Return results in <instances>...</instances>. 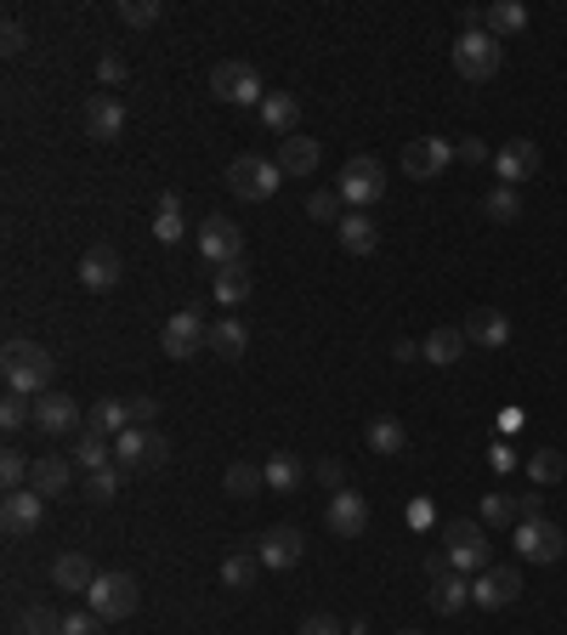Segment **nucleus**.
Returning a JSON list of instances; mask_svg holds the SVG:
<instances>
[{"label":"nucleus","mask_w":567,"mask_h":635,"mask_svg":"<svg viewBox=\"0 0 567 635\" xmlns=\"http://www.w3.org/2000/svg\"><path fill=\"white\" fill-rule=\"evenodd\" d=\"M0 370H7V392H23V397H46L52 392V352L41 341H7L0 352Z\"/></svg>","instance_id":"obj_1"},{"label":"nucleus","mask_w":567,"mask_h":635,"mask_svg":"<svg viewBox=\"0 0 567 635\" xmlns=\"http://www.w3.org/2000/svg\"><path fill=\"white\" fill-rule=\"evenodd\" d=\"M114 465L120 472H159V465H171V438L159 426H125L114 438Z\"/></svg>","instance_id":"obj_2"},{"label":"nucleus","mask_w":567,"mask_h":635,"mask_svg":"<svg viewBox=\"0 0 567 635\" xmlns=\"http://www.w3.org/2000/svg\"><path fill=\"white\" fill-rule=\"evenodd\" d=\"M438 545L449 551L454 567H465V574H483V567H494V562H488V533H483V522H472V517H449Z\"/></svg>","instance_id":"obj_3"},{"label":"nucleus","mask_w":567,"mask_h":635,"mask_svg":"<svg viewBox=\"0 0 567 635\" xmlns=\"http://www.w3.org/2000/svg\"><path fill=\"white\" fill-rule=\"evenodd\" d=\"M499 63H506V46H499L488 29H477V35H460V41H454V75H460V80L483 86V80L499 75Z\"/></svg>","instance_id":"obj_4"},{"label":"nucleus","mask_w":567,"mask_h":635,"mask_svg":"<svg viewBox=\"0 0 567 635\" xmlns=\"http://www.w3.org/2000/svg\"><path fill=\"white\" fill-rule=\"evenodd\" d=\"M279 182H284L279 159H261V154H239V159L227 165V188L239 193V199H250V205H261V199H273V193H279Z\"/></svg>","instance_id":"obj_5"},{"label":"nucleus","mask_w":567,"mask_h":635,"mask_svg":"<svg viewBox=\"0 0 567 635\" xmlns=\"http://www.w3.org/2000/svg\"><path fill=\"white\" fill-rule=\"evenodd\" d=\"M211 91L222 97V103H233V109H261L267 103V91H261V75L250 69V63H239V57H227V63H216L211 69Z\"/></svg>","instance_id":"obj_6"},{"label":"nucleus","mask_w":567,"mask_h":635,"mask_svg":"<svg viewBox=\"0 0 567 635\" xmlns=\"http://www.w3.org/2000/svg\"><path fill=\"white\" fill-rule=\"evenodd\" d=\"M449 165H454V143H443V137H415L404 154H397V171L409 182H438Z\"/></svg>","instance_id":"obj_7"},{"label":"nucleus","mask_w":567,"mask_h":635,"mask_svg":"<svg viewBox=\"0 0 567 635\" xmlns=\"http://www.w3.org/2000/svg\"><path fill=\"white\" fill-rule=\"evenodd\" d=\"M159 347H165V358H171V363H188V358H199V352H211V324L199 318L193 307H182L171 324H165Z\"/></svg>","instance_id":"obj_8"},{"label":"nucleus","mask_w":567,"mask_h":635,"mask_svg":"<svg viewBox=\"0 0 567 635\" xmlns=\"http://www.w3.org/2000/svg\"><path fill=\"white\" fill-rule=\"evenodd\" d=\"M562 551H567V533H562L556 522H545V517L517 522V556H522V562L551 567V562H562Z\"/></svg>","instance_id":"obj_9"},{"label":"nucleus","mask_w":567,"mask_h":635,"mask_svg":"<svg viewBox=\"0 0 567 635\" xmlns=\"http://www.w3.org/2000/svg\"><path fill=\"white\" fill-rule=\"evenodd\" d=\"M137 579L131 574H97V585L86 590V608L91 613H103V619H131L137 613Z\"/></svg>","instance_id":"obj_10"},{"label":"nucleus","mask_w":567,"mask_h":635,"mask_svg":"<svg viewBox=\"0 0 567 635\" xmlns=\"http://www.w3.org/2000/svg\"><path fill=\"white\" fill-rule=\"evenodd\" d=\"M199 256L216 261V267L245 261V227L233 216H205V222H199Z\"/></svg>","instance_id":"obj_11"},{"label":"nucleus","mask_w":567,"mask_h":635,"mask_svg":"<svg viewBox=\"0 0 567 635\" xmlns=\"http://www.w3.org/2000/svg\"><path fill=\"white\" fill-rule=\"evenodd\" d=\"M540 165H545L540 143H533V137H511L506 148L494 154V177H499V188H522V182L540 177Z\"/></svg>","instance_id":"obj_12"},{"label":"nucleus","mask_w":567,"mask_h":635,"mask_svg":"<svg viewBox=\"0 0 567 635\" xmlns=\"http://www.w3.org/2000/svg\"><path fill=\"white\" fill-rule=\"evenodd\" d=\"M381 193H386V165L375 154L347 159V171H341V199L347 205H375Z\"/></svg>","instance_id":"obj_13"},{"label":"nucleus","mask_w":567,"mask_h":635,"mask_svg":"<svg viewBox=\"0 0 567 635\" xmlns=\"http://www.w3.org/2000/svg\"><path fill=\"white\" fill-rule=\"evenodd\" d=\"M324 522L336 540H363V528H370V499H363L358 488H336L324 506Z\"/></svg>","instance_id":"obj_14"},{"label":"nucleus","mask_w":567,"mask_h":635,"mask_svg":"<svg viewBox=\"0 0 567 635\" xmlns=\"http://www.w3.org/2000/svg\"><path fill=\"white\" fill-rule=\"evenodd\" d=\"M80 120H86V137L91 143H120L125 137V103H120L114 91H91Z\"/></svg>","instance_id":"obj_15"},{"label":"nucleus","mask_w":567,"mask_h":635,"mask_svg":"<svg viewBox=\"0 0 567 635\" xmlns=\"http://www.w3.org/2000/svg\"><path fill=\"white\" fill-rule=\"evenodd\" d=\"M256 556H261V567L284 574V567H295V562L307 556V533H302V528H290V522H279V528H267V533H261Z\"/></svg>","instance_id":"obj_16"},{"label":"nucleus","mask_w":567,"mask_h":635,"mask_svg":"<svg viewBox=\"0 0 567 635\" xmlns=\"http://www.w3.org/2000/svg\"><path fill=\"white\" fill-rule=\"evenodd\" d=\"M46 522V499L35 488H18L0 499V528H7V540H23V533H35Z\"/></svg>","instance_id":"obj_17"},{"label":"nucleus","mask_w":567,"mask_h":635,"mask_svg":"<svg viewBox=\"0 0 567 635\" xmlns=\"http://www.w3.org/2000/svg\"><path fill=\"white\" fill-rule=\"evenodd\" d=\"M517 596H522V574H517V567H483V574L472 579V601H477V608H488V613L511 608Z\"/></svg>","instance_id":"obj_18"},{"label":"nucleus","mask_w":567,"mask_h":635,"mask_svg":"<svg viewBox=\"0 0 567 635\" xmlns=\"http://www.w3.org/2000/svg\"><path fill=\"white\" fill-rule=\"evenodd\" d=\"M120 279H125V261H120L114 245H91V250L80 256V284H86V290L103 295V290H114Z\"/></svg>","instance_id":"obj_19"},{"label":"nucleus","mask_w":567,"mask_h":635,"mask_svg":"<svg viewBox=\"0 0 567 635\" xmlns=\"http://www.w3.org/2000/svg\"><path fill=\"white\" fill-rule=\"evenodd\" d=\"M35 426L46 431V438H63V431H86V426H80V404H75L69 392L35 397Z\"/></svg>","instance_id":"obj_20"},{"label":"nucleus","mask_w":567,"mask_h":635,"mask_svg":"<svg viewBox=\"0 0 567 635\" xmlns=\"http://www.w3.org/2000/svg\"><path fill=\"white\" fill-rule=\"evenodd\" d=\"M318 165H324V148H318L313 137H302V131L279 143V171H284L290 182H307V177L318 171Z\"/></svg>","instance_id":"obj_21"},{"label":"nucleus","mask_w":567,"mask_h":635,"mask_svg":"<svg viewBox=\"0 0 567 635\" xmlns=\"http://www.w3.org/2000/svg\"><path fill=\"white\" fill-rule=\"evenodd\" d=\"M465 347H506L511 341V318L506 313H494V307H477V313H465Z\"/></svg>","instance_id":"obj_22"},{"label":"nucleus","mask_w":567,"mask_h":635,"mask_svg":"<svg viewBox=\"0 0 567 635\" xmlns=\"http://www.w3.org/2000/svg\"><path fill=\"white\" fill-rule=\"evenodd\" d=\"M75 483V465L63 460V454H35V472H29V488H35L41 499H57V494H69Z\"/></svg>","instance_id":"obj_23"},{"label":"nucleus","mask_w":567,"mask_h":635,"mask_svg":"<svg viewBox=\"0 0 567 635\" xmlns=\"http://www.w3.org/2000/svg\"><path fill=\"white\" fill-rule=\"evenodd\" d=\"M261 125L273 131L279 143H284V137H295V131H302V103H295L290 91H267V103H261Z\"/></svg>","instance_id":"obj_24"},{"label":"nucleus","mask_w":567,"mask_h":635,"mask_svg":"<svg viewBox=\"0 0 567 635\" xmlns=\"http://www.w3.org/2000/svg\"><path fill=\"white\" fill-rule=\"evenodd\" d=\"M52 585H57V590H75V596L91 590V585H97L91 556H86V551H63V556L52 562Z\"/></svg>","instance_id":"obj_25"},{"label":"nucleus","mask_w":567,"mask_h":635,"mask_svg":"<svg viewBox=\"0 0 567 635\" xmlns=\"http://www.w3.org/2000/svg\"><path fill=\"white\" fill-rule=\"evenodd\" d=\"M528 517H540V499H511V494H488L483 499V522L488 528H517Z\"/></svg>","instance_id":"obj_26"},{"label":"nucleus","mask_w":567,"mask_h":635,"mask_svg":"<svg viewBox=\"0 0 567 635\" xmlns=\"http://www.w3.org/2000/svg\"><path fill=\"white\" fill-rule=\"evenodd\" d=\"M336 239H341V250H347V256H375V250H381V227H375L370 216L347 211V222L336 227Z\"/></svg>","instance_id":"obj_27"},{"label":"nucleus","mask_w":567,"mask_h":635,"mask_svg":"<svg viewBox=\"0 0 567 635\" xmlns=\"http://www.w3.org/2000/svg\"><path fill=\"white\" fill-rule=\"evenodd\" d=\"M211 352H216L222 363H239V358L250 352V329H245L239 318H216V324H211Z\"/></svg>","instance_id":"obj_28"},{"label":"nucleus","mask_w":567,"mask_h":635,"mask_svg":"<svg viewBox=\"0 0 567 635\" xmlns=\"http://www.w3.org/2000/svg\"><path fill=\"white\" fill-rule=\"evenodd\" d=\"M250 290H256V279H250V261L216 267V301H222V307H245V301H250Z\"/></svg>","instance_id":"obj_29"},{"label":"nucleus","mask_w":567,"mask_h":635,"mask_svg":"<svg viewBox=\"0 0 567 635\" xmlns=\"http://www.w3.org/2000/svg\"><path fill=\"white\" fill-rule=\"evenodd\" d=\"M302 483H307L302 454H267V488L273 494H302Z\"/></svg>","instance_id":"obj_30"},{"label":"nucleus","mask_w":567,"mask_h":635,"mask_svg":"<svg viewBox=\"0 0 567 635\" xmlns=\"http://www.w3.org/2000/svg\"><path fill=\"white\" fill-rule=\"evenodd\" d=\"M431 608H438L443 619H454L460 608H465V601H472V579H460V574H443V579H431Z\"/></svg>","instance_id":"obj_31"},{"label":"nucleus","mask_w":567,"mask_h":635,"mask_svg":"<svg viewBox=\"0 0 567 635\" xmlns=\"http://www.w3.org/2000/svg\"><path fill=\"white\" fill-rule=\"evenodd\" d=\"M222 488H227V499H256V494L267 488V465H250V460H239V465H227V477H222Z\"/></svg>","instance_id":"obj_32"},{"label":"nucleus","mask_w":567,"mask_h":635,"mask_svg":"<svg viewBox=\"0 0 567 635\" xmlns=\"http://www.w3.org/2000/svg\"><path fill=\"white\" fill-rule=\"evenodd\" d=\"M420 347H426V363L449 370V363H460V352H465V329H431Z\"/></svg>","instance_id":"obj_33"},{"label":"nucleus","mask_w":567,"mask_h":635,"mask_svg":"<svg viewBox=\"0 0 567 635\" xmlns=\"http://www.w3.org/2000/svg\"><path fill=\"white\" fill-rule=\"evenodd\" d=\"M522 29H528V7H522V0H494V7H488V35L494 41L522 35Z\"/></svg>","instance_id":"obj_34"},{"label":"nucleus","mask_w":567,"mask_h":635,"mask_svg":"<svg viewBox=\"0 0 567 635\" xmlns=\"http://www.w3.org/2000/svg\"><path fill=\"white\" fill-rule=\"evenodd\" d=\"M256 579H261V556H256V551H239V556L222 562V585H227V590L245 596V590H256Z\"/></svg>","instance_id":"obj_35"},{"label":"nucleus","mask_w":567,"mask_h":635,"mask_svg":"<svg viewBox=\"0 0 567 635\" xmlns=\"http://www.w3.org/2000/svg\"><path fill=\"white\" fill-rule=\"evenodd\" d=\"M86 426H91V431H103V438H120V431L131 426V409L120 404V397H103V404H91Z\"/></svg>","instance_id":"obj_36"},{"label":"nucleus","mask_w":567,"mask_h":635,"mask_svg":"<svg viewBox=\"0 0 567 635\" xmlns=\"http://www.w3.org/2000/svg\"><path fill=\"white\" fill-rule=\"evenodd\" d=\"M307 216H313L318 227H341V222H347V199H341V188H318V193L307 199Z\"/></svg>","instance_id":"obj_37"},{"label":"nucleus","mask_w":567,"mask_h":635,"mask_svg":"<svg viewBox=\"0 0 567 635\" xmlns=\"http://www.w3.org/2000/svg\"><path fill=\"white\" fill-rule=\"evenodd\" d=\"M483 216H488V222H499V227L522 222V193H517V188H488V199H483Z\"/></svg>","instance_id":"obj_38"},{"label":"nucleus","mask_w":567,"mask_h":635,"mask_svg":"<svg viewBox=\"0 0 567 635\" xmlns=\"http://www.w3.org/2000/svg\"><path fill=\"white\" fill-rule=\"evenodd\" d=\"M370 449H375V454H404V449H409V431H404V420H392V415L370 420Z\"/></svg>","instance_id":"obj_39"},{"label":"nucleus","mask_w":567,"mask_h":635,"mask_svg":"<svg viewBox=\"0 0 567 635\" xmlns=\"http://www.w3.org/2000/svg\"><path fill=\"white\" fill-rule=\"evenodd\" d=\"M120 465H103V472H86V488H80V499H91V506H109V499L120 494Z\"/></svg>","instance_id":"obj_40"},{"label":"nucleus","mask_w":567,"mask_h":635,"mask_svg":"<svg viewBox=\"0 0 567 635\" xmlns=\"http://www.w3.org/2000/svg\"><path fill=\"white\" fill-rule=\"evenodd\" d=\"M80 472H103V465H114V454H109V438H103V431H80Z\"/></svg>","instance_id":"obj_41"},{"label":"nucleus","mask_w":567,"mask_h":635,"mask_svg":"<svg viewBox=\"0 0 567 635\" xmlns=\"http://www.w3.org/2000/svg\"><path fill=\"white\" fill-rule=\"evenodd\" d=\"M29 472H35V460H29V454H18V449L0 454V488H7V494L29 488Z\"/></svg>","instance_id":"obj_42"},{"label":"nucleus","mask_w":567,"mask_h":635,"mask_svg":"<svg viewBox=\"0 0 567 635\" xmlns=\"http://www.w3.org/2000/svg\"><path fill=\"white\" fill-rule=\"evenodd\" d=\"M528 477L540 483V488H545V483H562V477H567V454H556V449H540V454L528 460Z\"/></svg>","instance_id":"obj_43"},{"label":"nucleus","mask_w":567,"mask_h":635,"mask_svg":"<svg viewBox=\"0 0 567 635\" xmlns=\"http://www.w3.org/2000/svg\"><path fill=\"white\" fill-rule=\"evenodd\" d=\"M29 420H35V397H23V392L0 397V426H7V431H23Z\"/></svg>","instance_id":"obj_44"},{"label":"nucleus","mask_w":567,"mask_h":635,"mask_svg":"<svg viewBox=\"0 0 567 635\" xmlns=\"http://www.w3.org/2000/svg\"><path fill=\"white\" fill-rule=\"evenodd\" d=\"M159 18H165L159 0H120V23L125 29H154Z\"/></svg>","instance_id":"obj_45"},{"label":"nucleus","mask_w":567,"mask_h":635,"mask_svg":"<svg viewBox=\"0 0 567 635\" xmlns=\"http://www.w3.org/2000/svg\"><path fill=\"white\" fill-rule=\"evenodd\" d=\"M18 630H23V635H63V619L46 608V601H35V608L23 613V624H18Z\"/></svg>","instance_id":"obj_46"},{"label":"nucleus","mask_w":567,"mask_h":635,"mask_svg":"<svg viewBox=\"0 0 567 635\" xmlns=\"http://www.w3.org/2000/svg\"><path fill=\"white\" fill-rule=\"evenodd\" d=\"M103 624H109L103 613L86 608V613H69V619H63V635H103Z\"/></svg>","instance_id":"obj_47"},{"label":"nucleus","mask_w":567,"mask_h":635,"mask_svg":"<svg viewBox=\"0 0 567 635\" xmlns=\"http://www.w3.org/2000/svg\"><path fill=\"white\" fill-rule=\"evenodd\" d=\"M154 239H159V245H177V239H182V211H159V216H154Z\"/></svg>","instance_id":"obj_48"},{"label":"nucleus","mask_w":567,"mask_h":635,"mask_svg":"<svg viewBox=\"0 0 567 635\" xmlns=\"http://www.w3.org/2000/svg\"><path fill=\"white\" fill-rule=\"evenodd\" d=\"M29 46V29L18 23V18H7V23H0V52H7V57H18Z\"/></svg>","instance_id":"obj_49"},{"label":"nucleus","mask_w":567,"mask_h":635,"mask_svg":"<svg viewBox=\"0 0 567 635\" xmlns=\"http://www.w3.org/2000/svg\"><path fill=\"white\" fill-rule=\"evenodd\" d=\"M131 69H125V57L120 52H103V57H97V80H103V86H120Z\"/></svg>","instance_id":"obj_50"},{"label":"nucleus","mask_w":567,"mask_h":635,"mask_svg":"<svg viewBox=\"0 0 567 635\" xmlns=\"http://www.w3.org/2000/svg\"><path fill=\"white\" fill-rule=\"evenodd\" d=\"M125 409H131V426H154L159 420V404L143 392V397H125Z\"/></svg>","instance_id":"obj_51"},{"label":"nucleus","mask_w":567,"mask_h":635,"mask_svg":"<svg viewBox=\"0 0 567 635\" xmlns=\"http://www.w3.org/2000/svg\"><path fill=\"white\" fill-rule=\"evenodd\" d=\"M454 159H465V165H488V143H483V137H460V143H454Z\"/></svg>","instance_id":"obj_52"},{"label":"nucleus","mask_w":567,"mask_h":635,"mask_svg":"<svg viewBox=\"0 0 567 635\" xmlns=\"http://www.w3.org/2000/svg\"><path fill=\"white\" fill-rule=\"evenodd\" d=\"M302 635H341V624L329 613H313V619H302Z\"/></svg>","instance_id":"obj_53"},{"label":"nucleus","mask_w":567,"mask_h":635,"mask_svg":"<svg viewBox=\"0 0 567 635\" xmlns=\"http://www.w3.org/2000/svg\"><path fill=\"white\" fill-rule=\"evenodd\" d=\"M426 574H431V579H443V574H454V562H449V551H431V556H426Z\"/></svg>","instance_id":"obj_54"},{"label":"nucleus","mask_w":567,"mask_h":635,"mask_svg":"<svg viewBox=\"0 0 567 635\" xmlns=\"http://www.w3.org/2000/svg\"><path fill=\"white\" fill-rule=\"evenodd\" d=\"M318 483H329V488H341V460H324V465H318Z\"/></svg>","instance_id":"obj_55"},{"label":"nucleus","mask_w":567,"mask_h":635,"mask_svg":"<svg viewBox=\"0 0 567 635\" xmlns=\"http://www.w3.org/2000/svg\"><path fill=\"white\" fill-rule=\"evenodd\" d=\"M392 358H397V363H415V358H426V347H415V341H397V347H392Z\"/></svg>","instance_id":"obj_56"},{"label":"nucleus","mask_w":567,"mask_h":635,"mask_svg":"<svg viewBox=\"0 0 567 635\" xmlns=\"http://www.w3.org/2000/svg\"><path fill=\"white\" fill-rule=\"evenodd\" d=\"M397 635H426V630H397Z\"/></svg>","instance_id":"obj_57"}]
</instances>
